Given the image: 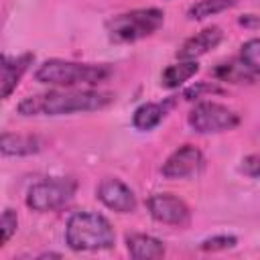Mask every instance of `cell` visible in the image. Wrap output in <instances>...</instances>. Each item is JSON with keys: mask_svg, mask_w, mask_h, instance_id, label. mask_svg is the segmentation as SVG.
I'll list each match as a JSON object with an SVG mask.
<instances>
[{"mask_svg": "<svg viewBox=\"0 0 260 260\" xmlns=\"http://www.w3.org/2000/svg\"><path fill=\"white\" fill-rule=\"evenodd\" d=\"M211 93H223V87H219L217 83H211V81H197L195 85H189L183 91V98L185 100H199V98L211 95Z\"/></svg>", "mask_w": 260, "mask_h": 260, "instance_id": "cell-21", "label": "cell"}, {"mask_svg": "<svg viewBox=\"0 0 260 260\" xmlns=\"http://www.w3.org/2000/svg\"><path fill=\"white\" fill-rule=\"evenodd\" d=\"M35 61V55L32 53H22L18 57H8L4 55L2 57V89H0V95L2 100L10 98V93L16 89V85L20 83L22 75L26 73V69L30 67V63Z\"/></svg>", "mask_w": 260, "mask_h": 260, "instance_id": "cell-11", "label": "cell"}, {"mask_svg": "<svg viewBox=\"0 0 260 260\" xmlns=\"http://www.w3.org/2000/svg\"><path fill=\"white\" fill-rule=\"evenodd\" d=\"M0 150L4 156H28V154H37L41 150V140L32 134L2 132Z\"/></svg>", "mask_w": 260, "mask_h": 260, "instance_id": "cell-14", "label": "cell"}, {"mask_svg": "<svg viewBox=\"0 0 260 260\" xmlns=\"http://www.w3.org/2000/svg\"><path fill=\"white\" fill-rule=\"evenodd\" d=\"M175 100H167V102H146L142 106H138L132 114V126L140 132H148L152 128H156L162 118L167 116V112L173 108Z\"/></svg>", "mask_w": 260, "mask_h": 260, "instance_id": "cell-12", "label": "cell"}, {"mask_svg": "<svg viewBox=\"0 0 260 260\" xmlns=\"http://www.w3.org/2000/svg\"><path fill=\"white\" fill-rule=\"evenodd\" d=\"M240 171L246 177L260 179V152H252V154L244 156L242 158V165H240Z\"/></svg>", "mask_w": 260, "mask_h": 260, "instance_id": "cell-22", "label": "cell"}, {"mask_svg": "<svg viewBox=\"0 0 260 260\" xmlns=\"http://www.w3.org/2000/svg\"><path fill=\"white\" fill-rule=\"evenodd\" d=\"M126 248L136 260H156L165 256V244L148 234H128Z\"/></svg>", "mask_w": 260, "mask_h": 260, "instance_id": "cell-13", "label": "cell"}, {"mask_svg": "<svg viewBox=\"0 0 260 260\" xmlns=\"http://www.w3.org/2000/svg\"><path fill=\"white\" fill-rule=\"evenodd\" d=\"M165 22V12L160 8H136L112 16L106 22V32L112 43H136L154 35Z\"/></svg>", "mask_w": 260, "mask_h": 260, "instance_id": "cell-4", "label": "cell"}, {"mask_svg": "<svg viewBox=\"0 0 260 260\" xmlns=\"http://www.w3.org/2000/svg\"><path fill=\"white\" fill-rule=\"evenodd\" d=\"M240 24L246 26V28H252V26H260V16L258 14H244L240 18Z\"/></svg>", "mask_w": 260, "mask_h": 260, "instance_id": "cell-23", "label": "cell"}, {"mask_svg": "<svg viewBox=\"0 0 260 260\" xmlns=\"http://www.w3.org/2000/svg\"><path fill=\"white\" fill-rule=\"evenodd\" d=\"M108 65H93V63H77L65 59H47L43 61L37 71L35 79L39 83L57 85V87H77V85H98L110 77Z\"/></svg>", "mask_w": 260, "mask_h": 260, "instance_id": "cell-3", "label": "cell"}, {"mask_svg": "<svg viewBox=\"0 0 260 260\" xmlns=\"http://www.w3.org/2000/svg\"><path fill=\"white\" fill-rule=\"evenodd\" d=\"M65 244L75 252L108 250L116 244L110 219L98 211H77L65 225Z\"/></svg>", "mask_w": 260, "mask_h": 260, "instance_id": "cell-2", "label": "cell"}, {"mask_svg": "<svg viewBox=\"0 0 260 260\" xmlns=\"http://www.w3.org/2000/svg\"><path fill=\"white\" fill-rule=\"evenodd\" d=\"M16 228H18V215L14 209L6 207L2 211V217H0V232H2V238H0V246L8 244V240L16 234Z\"/></svg>", "mask_w": 260, "mask_h": 260, "instance_id": "cell-20", "label": "cell"}, {"mask_svg": "<svg viewBox=\"0 0 260 260\" xmlns=\"http://www.w3.org/2000/svg\"><path fill=\"white\" fill-rule=\"evenodd\" d=\"M114 102V93L98 89H55L28 95L18 102L16 112L22 116H65L79 112L104 110Z\"/></svg>", "mask_w": 260, "mask_h": 260, "instance_id": "cell-1", "label": "cell"}, {"mask_svg": "<svg viewBox=\"0 0 260 260\" xmlns=\"http://www.w3.org/2000/svg\"><path fill=\"white\" fill-rule=\"evenodd\" d=\"M223 41V32L219 26H207L193 37H189L177 51V59H199L201 55L209 53Z\"/></svg>", "mask_w": 260, "mask_h": 260, "instance_id": "cell-10", "label": "cell"}, {"mask_svg": "<svg viewBox=\"0 0 260 260\" xmlns=\"http://www.w3.org/2000/svg\"><path fill=\"white\" fill-rule=\"evenodd\" d=\"M95 197L112 211L118 213H132L136 209V195L134 191L116 177H106L100 181L95 189Z\"/></svg>", "mask_w": 260, "mask_h": 260, "instance_id": "cell-9", "label": "cell"}, {"mask_svg": "<svg viewBox=\"0 0 260 260\" xmlns=\"http://www.w3.org/2000/svg\"><path fill=\"white\" fill-rule=\"evenodd\" d=\"M77 191V181L71 177H51L43 179L28 187L26 191V207L32 211H57L65 207Z\"/></svg>", "mask_w": 260, "mask_h": 260, "instance_id": "cell-5", "label": "cell"}, {"mask_svg": "<svg viewBox=\"0 0 260 260\" xmlns=\"http://www.w3.org/2000/svg\"><path fill=\"white\" fill-rule=\"evenodd\" d=\"M238 244V238L232 236V234H219V236H211V238H205L199 248L203 252H221V250H230V248H236Z\"/></svg>", "mask_w": 260, "mask_h": 260, "instance_id": "cell-19", "label": "cell"}, {"mask_svg": "<svg viewBox=\"0 0 260 260\" xmlns=\"http://www.w3.org/2000/svg\"><path fill=\"white\" fill-rule=\"evenodd\" d=\"M203 169V152L193 144H183L173 150L162 162V175L167 179H189Z\"/></svg>", "mask_w": 260, "mask_h": 260, "instance_id": "cell-8", "label": "cell"}, {"mask_svg": "<svg viewBox=\"0 0 260 260\" xmlns=\"http://www.w3.org/2000/svg\"><path fill=\"white\" fill-rule=\"evenodd\" d=\"M197 71H199L197 59H179L177 63L169 65L160 73V85L167 87V89H177L185 81H189Z\"/></svg>", "mask_w": 260, "mask_h": 260, "instance_id": "cell-15", "label": "cell"}, {"mask_svg": "<svg viewBox=\"0 0 260 260\" xmlns=\"http://www.w3.org/2000/svg\"><path fill=\"white\" fill-rule=\"evenodd\" d=\"M232 6H236V0H199L187 10V16L191 20H205L209 16H215V14L232 8Z\"/></svg>", "mask_w": 260, "mask_h": 260, "instance_id": "cell-17", "label": "cell"}, {"mask_svg": "<svg viewBox=\"0 0 260 260\" xmlns=\"http://www.w3.org/2000/svg\"><path fill=\"white\" fill-rule=\"evenodd\" d=\"M146 207L150 211V215L160 221V223H167V225H187L189 219H191V209L189 205L171 195V193H154L146 199Z\"/></svg>", "mask_w": 260, "mask_h": 260, "instance_id": "cell-7", "label": "cell"}, {"mask_svg": "<svg viewBox=\"0 0 260 260\" xmlns=\"http://www.w3.org/2000/svg\"><path fill=\"white\" fill-rule=\"evenodd\" d=\"M187 122L197 134H217L234 130L240 124V114L217 102H197L189 112Z\"/></svg>", "mask_w": 260, "mask_h": 260, "instance_id": "cell-6", "label": "cell"}, {"mask_svg": "<svg viewBox=\"0 0 260 260\" xmlns=\"http://www.w3.org/2000/svg\"><path fill=\"white\" fill-rule=\"evenodd\" d=\"M240 61L250 71L260 75V37H254V39H248L246 43H242V47H240Z\"/></svg>", "mask_w": 260, "mask_h": 260, "instance_id": "cell-18", "label": "cell"}, {"mask_svg": "<svg viewBox=\"0 0 260 260\" xmlns=\"http://www.w3.org/2000/svg\"><path fill=\"white\" fill-rule=\"evenodd\" d=\"M215 77L219 81H232V83H244V81H254L256 75L254 71H250L240 59L238 61H228V63H221L215 67Z\"/></svg>", "mask_w": 260, "mask_h": 260, "instance_id": "cell-16", "label": "cell"}]
</instances>
